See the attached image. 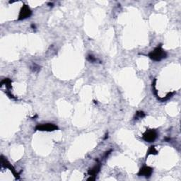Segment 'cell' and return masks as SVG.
Here are the masks:
<instances>
[{
  "label": "cell",
  "mask_w": 181,
  "mask_h": 181,
  "mask_svg": "<svg viewBox=\"0 0 181 181\" xmlns=\"http://www.w3.org/2000/svg\"><path fill=\"white\" fill-rule=\"evenodd\" d=\"M157 137V134L154 130H149L146 131L143 136L144 139L148 142H152L156 139Z\"/></svg>",
  "instance_id": "obj_2"
},
{
  "label": "cell",
  "mask_w": 181,
  "mask_h": 181,
  "mask_svg": "<svg viewBox=\"0 0 181 181\" xmlns=\"http://www.w3.org/2000/svg\"><path fill=\"white\" fill-rule=\"evenodd\" d=\"M99 171V167L98 166H95L94 168H93V169H91L90 171L89 172V175H91V176H95V174L97 173Z\"/></svg>",
  "instance_id": "obj_6"
},
{
  "label": "cell",
  "mask_w": 181,
  "mask_h": 181,
  "mask_svg": "<svg viewBox=\"0 0 181 181\" xmlns=\"http://www.w3.org/2000/svg\"><path fill=\"white\" fill-rule=\"evenodd\" d=\"M152 173V169L151 168H149V166H144L143 168H141L140 171L139 173V176H145V177H149Z\"/></svg>",
  "instance_id": "obj_5"
},
{
  "label": "cell",
  "mask_w": 181,
  "mask_h": 181,
  "mask_svg": "<svg viewBox=\"0 0 181 181\" xmlns=\"http://www.w3.org/2000/svg\"><path fill=\"white\" fill-rule=\"evenodd\" d=\"M156 153H157V151L155 149V147L154 146H151V148L149 150V154H156Z\"/></svg>",
  "instance_id": "obj_7"
},
{
  "label": "cell",
  "mask_w": 181,
  "mask_h": 181,
  "mask_svg": "<svg viewBox=\"0 0 181 181\" xmlns=\"http://www.w3.org/2000/svg\"><path fill=\"white\" fill-rule=\"evenodd\" d=\"M166 56V52L164 51L161 46L157 47L154 51H152L151 53L149 54L150 58L156 61H160L161 60H162V59L165 58Z\"/></svg>",
  "instance_id": "obj_1"
},
{
  "label": "cell",
  "mask_w": 181,
  "mask_h": 181,
  "mask_svg": "<svg viewBox=\"0 0 181 181\" xmlns=\"http://www.w3.org/2000/svg\"><path fill=\"white\" fill-rule=\"evenodd\" d=\"M58 129V127L53 124H43V125H38L36 130L40 131H53Z\"/></svg>",
  "instance_id": "obj_3"
},
{
  "label": "cell",
  "mask_w": 181,
  "mask_h": 181,
  "mask_svg": "<svg viewBox=\"0 0 181 181\" xmlns=\"http://www.w3.org/2000/svg\"><path fill=\"white\" fill-rule=\"evenodd\" d=\"M31 14V11L29 9L27 6H24V7L22 8L21 12H20V15H19V19H24L26 18L29 17Z\"/></svg>",
  "instance_id": "obj_4"
}]
</instances>
